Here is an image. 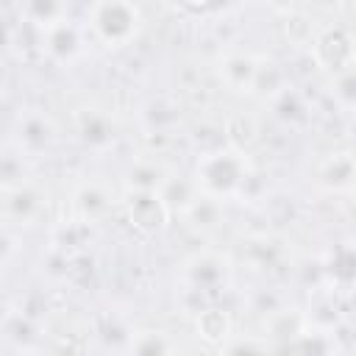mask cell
<instances>
[{"label": "cell", "instance_id": "1", "mask_svg": "<svg viewBox=\"0 0 356 356\" xmlns=\"http://www.w3.org/2000/svg\"><path fill=\"white\" fill-rule=\"evenodd\" d=\"M189 178L200 195L222 203L245 195L248 184L256 178V167L248 150H236L228 145L200 153Z\"/></svg>", "mask_w": 356, "mask_h": 356}, {"label": "cell", "instance_id": "2", "mask_svg": "<svg viewBox=\"0 0 356 356\" xmlns=\"http://www.w3.org/2000/svg\"><path fill=\"white\" fill-rule=\"evenodd\" d=\"M145 17L142 8L134 3L122 0H106V3H92L86 6V22L83 31L103 47L120 50L128 47L139 33H142Z\"/></svg>", "mask_w": 356, "mask_h": 356}, {"label": "cell", "instance_id": "3", "mask_svg": "<svg viewBox=\"0 0 356 356\" xmlns=\"http://www.w3.org/2000/svg\"><path fill=\"white\" fill-rule=\"evenodd\" d=\"M58 142H61V131L53 114H47L39 106H25L17 111L14 128H11V145L22 156L36 161L42 156H50L58 147Z\"/></svg>", "mask_w": 356, "mask_h": 356}, {"label": "cell", "instance_id": "4", "mask_svg": "<svg viewBox=\"0 0 356 356\" xmlns=\"http://www.w3.org/2000/svg\"><path fill=\"white\" fill-rule=\"evenodd\" d=\"M50 211V195L47 189L31 178L17 189H8L0 195V217L8 228H33L42 225Z\"/></svg>", "mask_w": 356, "mask_h": 356}, {"label": "cell", "instance_id": "5", "mask_svg": "<svg viewBox=\"0 0 356 356\" xmlns=\"http://www.w3.org/2000/svg\"><path fill=\"white\" fill-rule=\"evenodd\" d=\"M231 259L217 250H197L181 264V278L186 284V292L192 295H220L231 284Z\"/></svg>", "mask_w": 356, "mask_h": 356}, {"label": "cell", "instance_id": "6", "mask_svg": "<svg viewBox=\"0 0 356 356\" xmlns=\"http://www.w3.org/2000/svg\"><path fill=\"white\" fill-rule=\"evenodd\" d=\"M267 58L250 50H228L217 58L220 83L234 95H256Z\"/></svg>", "mask_w": 356, "mask_h": 356}, {"label": "cell", "instance_id": "7", "mask_svg": "<svg viewBox=\"0 0 356 356\" xmlns=\"http://www.w3.org/2000/svg\"><path fill=\"white\" fill-rule=\"evenodd\" d=\"M36 42L42 56L50 58L53 64H72L83 53L86 31L72 17H64L61 22H53L44 31H36Z\"/></svg>", "mask_w": 356, "mask_h": 356}, {"label": "cell", "instance_id": "8", "mask_svg": "<svg viewBox=\"0 0 356 356\" xmlns=\"http://www.w3.org/2000/svg\"><path fill=\"white\" fill-rule=\"evenodd\" d=\"M312 53L317 67H323L328 78L353 70V36L342 25H328L317 31L312 39Z\"/></svg>", "mask_w": 356, "mask_h": 356}, {"label": "cell", "instance_id": "9", "mask_svg": "<svg viewBox=\"0 0 356 356\" xmlns=\"http://www.w3.org/2000/svg\"><path fill=\"white\" fill-rule=\"evenodd\" d=\"M72 128L86 150L103 153L117 142V120L108 108L97 103H83L72 114Z\"/></svg>", "mask_w": 356, "mask_h": 356}, {"label": "cell", "instance_id": "10", "mask_svg": "<svg viewBox=\"0 0 356 356\" xmlns=\"http://www.w3.org/2000/svg\"><path fill=\"white\" fill-rule=\"evenodd\" d=\"M122 206H125V214L131 220V225L142 234H159L167 228L170 222V211L161 200L159 192H142V189H125L122 195Z\"/></svg>", "mask_w": 356, "mask_h": 356}, {"label": "cell", "instance_id": "11", "mask_svg": "<svg viewBox=\"0 0 356 356\" xmlns=\"http://www.w3.org/2000/svg\"><path fill=\"white\" fill-rule=\"evenodd\" d=\"M70 203H72V217H75L78 222H83V225H89V222H103V220L114 211L117 192H114L108 184L92 178V181H83V184L75 186Z\"/></svg>", "mask_w": 356, "mask_h": 356}, {"label": "cell", "instance_id": "12", "mask_svg": "<svg viewBox=\"0 0 356 356\" xmlns=\"http://www.w3.org/2000/svg\"><path fill=\"white\" fill-rule=\"evenodd\" d=\"M314 181L328 195H350L353 186V156L350 150H331L314 167Z\"/></svg>", "mask_w": 356, "mask_h": 356}, {"label": "cell", "instance_id": "13", "mask_svg": "<svg viewBox=\"0 0 356 356\" xmlns=\"http://www.w3.org/2000/svg\"><path fill=\"white\" fill-rule=\"evenodd\" d=\"M195 334L214 348H222L231 337H234V320L225 309L220 306H203L195 314Z\"/></svg>", "mask_w": 356, "mask_h": 356}, {"label": "cell", "instance_id": "14", "mask_svg": "<svg viewBox=\"0 0 356 356\" xmlns=\"http://www.w3.org/2000/svg\"><path fill=\"white\" fill-rule=\"evenodd\" d=\"M125 356H178V345L164 328H136L128 337Z\"/></svg>", "mask_w": 356, "mask_h": 356}, {"label": "cell", "instance_id": "15", "mask_svg": "<svg viewBox=\"0 0 356 356\" xmlns=\"http://www.w3.org/2000/svg\"><path fill=\"white\" fill-rule=\"evenodd\" d=\"M178 217H181L184 225L192 228L195 234L209 236V234H214V231L222 225V203H220V200H211V197H206V195H197Z\"/></svg>", "mask_w": 356, "mask_h": 356}, {"label": "cell", "instance_id": "16", "mask_svg": "<svg viewBox=\"0 0 356 356\" xmlns=\"http://www.w3.org/2000/svg\"><path fill=\"white\" fill-rule=\"evenodd\" d=\"M284 256V242L270 236V234H253L242 242V259L253 267V270H273L278 264V259Z\"/></svg>", "mask_w": 356, "mask_h": 356}, {"label": "cell", "instance_id": "17", "mask_svg": "<svg viewBox=\"0 0 356 356\" xmlns=\"http://www.w3.org/2000/svg\"><path fill=\"white\" fill-rule=\"evenodd\" d=\"M31 164L33 161L22 156L14 145H0V195L31 181Z\"/></svg>", "mask_w": 356, "mask_h": 356}, {"label": "cell", "instance_id": "18", "mask_svg": "<svg viewBox=\"0 0 356 356\" xmlns=\"http://www.w3.org/2000/svg\"><path fill=\"white\" fill-rule=\"evenodd\" d=\"M170 170L156 159H136L131 161L125 172V189H142V192H159L167 181Z\"/></svg>", "mask_w": 356, "mask_h": 356}, {"label": "cell", "instance_id": "19", "mask_svg": "<svg viewBox=\"0 0 356 356\" xmlns=\"http://www.w3.org/2000/svg\"><path fill=\"white\" fill-rule=\"evenodd\" d=\"M64 17H70V8L64 3H53V0H33L19 8V22L31 25L33 31H44L47 25L61 22Z\"/></svg>", "mask_w": 356, "mask_h": 356}, {"label": "cell", "instance_id": "20", "mask_svg": "<svg viewBox=\"0 0 356 356\" xmlns=\"http://www.w3.org/2000/svg\"><path fill=\"white\" fill-rule=\"evenodd\" d=\"M222 356H270V342L264 337H231L222 345Z\"/></svg>", "mask_w": 356, "mask_h": 356}, {"label": "cell", "instance_id": "21", "mask_svg": "<svg viewBox=\"0 0 356 356\" xmlns=\"http://www.w3.org/2000/svg\"><path fill=\"white\" fill-rule=\"evenodd\" d=\"M19 253V236L14 228H8L6 222H0V270L8 267Z\"/></svg>", "mask_w": 356, "mask_h": 356}, {"label": "cell", "instance_id": "22", "mask_svg": "<svg viewBox=\"0 0 356 356\" xmlns=\"http://www.w3.org/2000/svg\"><path fill=\"white\" fill-rule=\"evenodd\" d=\"M331 86H334L337 103H339L345 111H350V108H353V70H348V72H342V75H334V78H331Z\"/></svg>", "mask_w": 356, "mask_h": 356}, {"label": "cell", "instance_id": "23", "mask_svg": "<svg viewBox=\"0 0 356 356\" xmlns=\"http://www.w3.org/2000/svg\"><path fill=\"white\" fill-rule=\"evenodd\" d=\"M11 317H14V306H11V300L0 292V328H6Z\"/></svg>", "mask_w": 356, "mask_h": 356}, {"label": "cell", "instance_id": "24", "mask_svg": "<svg viewBox=\"0 0 356 356\" xmlns=\"http://www.w3.org/2000/svg\"><path fill=\"white\" fill-rule=\"evenodd\" d=\"M8 89H11V70H8V64L0 58V100L8 95Z\"/></svg>", "mask_w": 356, "mask_h": 356}, {"label": "cell", "instance_id": "25", "mask_svg": "<svg viewBox=\"0 0 356 356\" xmlns=\"http://www.w3.org/2000/svg\"><path fill=\"white\" fill-rule=\"evenodd\" d=\"M8 356H47V353H44V348H39V345H17Z\"/></svg>", "mask_w": 356, "mask_h": 356}, {"label": "cell", "instance_id": "26", "mask_svg": "<svg viewBox=\"0 0 356 356\" xmlns=\"http://www.w3.org/2000/svg\"><path fill=\"white\" fill-rule=\"evenodd\" d=\"M334 356H342V353H334Z\"/></svg>", "mask_w": 356, "mask_h": 356}, {"label": "cell", "instance_id": "27", "mask_svg": "<svg viewBox=\"0 0 356 356\" xmlns=\"http://www.w3.org/2000/svg\"><path fill=\"white\" fill-rule=\"evenodd\" d=\"M0 356H3V353H0Z\"/></svg>", "mask_w": 356, "mask_h": 356}]
</instances>
